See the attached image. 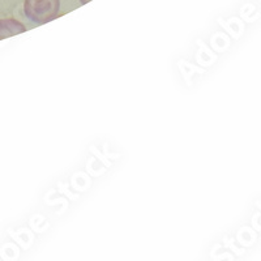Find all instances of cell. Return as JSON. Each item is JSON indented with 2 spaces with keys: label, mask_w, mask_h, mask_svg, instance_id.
<instances>
[{
  "label": "cell",
  "mask_w": 261,
  "mask_h": 261,
  "mask_svg": "<svg viewBox=\"0 0 261 261\" xmlns=\"http://www.w3.org/2000/svg\"><path fill=\"white\" fill-rule=\"evenodd\" d=\"M60 0H25L24 12L36 24H47L59 16Z\"/></svg>",
  "instance_id": "cell-1"
},
{
  "label": "cell",
  "mask_w": 261,
  "mask_h": 261,
  "mask_svg": "<svg viewBox=\"0 0 261 261\" xmlns=\"http://www.w3.org/2000/svg\"><path fill=\"white\" fill-rule=\"evenodd\" d=\"M25 32H27V28L16 18H2L0 20V41Z\"/></svg>",
  "instance_id": "cell-2"
},
{
  "label": "cell",
  "mask_w": 261,
  "mask_h": 261,
  "mask_svg": "<svg viewBox=\"0 0 261 261\" xmlns=\"http://www.w3.org/2000/svg\"><path fill=\"white\" fill-rule=\"evenodd\" d=\"M89 2H92V0H80L81 4H86V3H89Z\"/></svg>",
  "instance_id": "cell-3"
},
{
  "label": "cell",
  "mask_w": 261,
  "mask_h": 261,
  "mask_svg": "<svg viewBox=\"0 0 261 261\" xmlns=\"http://www.w3.org/2000/svg\"><path fill=\"white\" fill-rule=\"evenodd\" d=\"M258 205H260V208H261V204H260V202H258Z\"/></svg>",
  "instance_id": "cell-4"
}]
</instances>
